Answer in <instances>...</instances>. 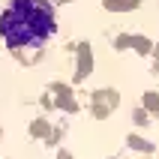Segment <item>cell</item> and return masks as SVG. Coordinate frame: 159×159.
<instances>
[{
	"label": "cell",
	"instance_id": "cell-1",
	"mask_svg": "<svg viewBox=\"0 0 159 159\" xmlns=\"http://www.w3.org/2000/svg\"><path fill=\"white\" fill-rule=\"evenodd\" d=\"M57 30L54 6L48 0H12L0 12V36L9 48L45 45Z\"/></svg>",
	"mask_w": 159,
	"mask_h": 159
}]
</instances>
